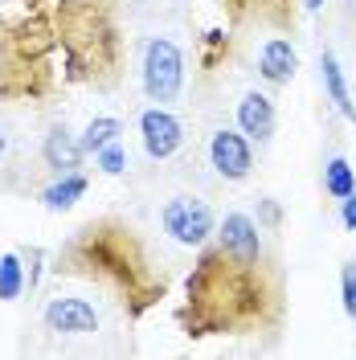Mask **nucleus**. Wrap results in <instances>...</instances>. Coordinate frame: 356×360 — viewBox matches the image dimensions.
<instances>
[{"mask_svg": "<svg viewBox=\"0 0 356 360\" xmlns=\"http://www.w3.org/2000/svg\"><path fill=\"white\" fill-rule=\"evenodd\" d=\"M4 152H8V135L0 131V156H4Z\"/></svg>", "mask_w": 356, "mask_h": 360, "instance_id": "24", "label": "nucleus"}, {"mask_svg": "<svg viewBox=\"0 0 356 360\" xmlns=\"http://www.w3.org/2000/svg\"><path fill=\"white\" fill-rule=\"evenodd\" d=\"M49 17H0V103L45 98L58 86Z\"/></svg>", "mask_w": 356, "mask_h": 360, "instance_id": "4", "label": "nucleus"}, {"mask_svg": "<svg viewBox=\"0 0 356 360\" xmlns=\"http://www.w3.org/2000/svg\"><path fill=\"white\" fill-rule=\"evenodd\" d=\"M295 70H299L295 45H291L287 37H267L262 49H258V74H262V82H270V86H287L291 78H295Z\"/></svg>", "mask_w": 356, "mask_h": 360, "instance_id": "12", "label": "nucleus"}, {"mask_svg": "<svg viewBox=\"0 0 356 360\" xmlns=\"http://www.w3.org/2000/svg\"><path fill=\"white\" fill-rule=\"evenodd\" d=\"M217 213H213V205L197 197V193H180V197H168L164 209H160V225H164V233L184 250H201L205 242H213V233H217Z\"/></svg>", "mask_w": 356, "mask_h": 360, "instance_id": "6", "label": "nucleus"}, {"mask_svg": "<svg viewBox=\"0 0 356 360\" xmlns=\"http://www.w3.org/2000/svg\"><path fill=\"white\" fill-rule=\"evenodd\" d=\"M209 168L225 180V184H242L254 176V139L238 127H217L209 135Z\"/></svg>", "mask_w": 356, "mask_h": 360, "instance_id": "8", "label": "nucleus"}, {"mask_svg": "<svg viewBox=\"0 0 356 360\" xmlns=\"http://www.w3.org/2000/svg\"><path fill=\"white\" fill-rule=\"evenodd\" d=\"M279 221H283V209H279V201L262 197V201H258V225H270V229H279Z\"/></svg>", "mask_w": 356, "mask_h": 360, "instance_id": "21", "label": "nucleus"}, {"mask_svg": "<svg viewBox=\"0 0 356 360\" xmlns=\"http://www.w3.org/2000/svg\"><path fill=\"white\" fill-rule=\"evenodd\" d=\"M184 78H189L184 49L172 37H148L144 49H139V90H144V98L168 107L184 94Z\"/></svg>", "mask_w": 356, "mask_h": 360, "instance_id": "5", "label": "nucleus"}, {"mask_svg": "<svg viewBox=\"0 0 356 360\" xmlns=\"http://www.w3.org/2000/svg\"><path fill=\"white\" fill-rule=\"evenodd\" d=\"M49 25L62 49V82L107 86L123 58L119 0H53Z\"/></svg>", "mask_w": 356, "mask_h": 360, "instance_id": "3", "label": "nucleus"}, {"mask_svg": "<svg viewBox=\"0 0 356 360\" xmlns=\"http://www.w3.org/2000/svg\"><path fill=\"white\" fill-rule=\"evenodd\" d=\"M274 127H279V111H274V98L267 90H246L242 103H238V131H246L258 148L274 139Z\"/></svg>", "mask_w": 356, "mask_h": 360, "instance_id": "10", "label": "nucleus"}, {"mask_svg": "<svg viewBox=\"0 0 356 360\" xmlns=\"http://www.w3.org/2000/svg\"><path fill=\"white\" fill-rule=\"evenodd\" d=\"M87 188H90V180L82 176V172H62L53 184L42 188V205L49 209V213H70L74 205L87 197Z\"/></svg>", "mask_w": 356, "mask_h": 360, "instance_id": "14", "label": "nucleus"}, {"mask_svg": "<svg viewBox=\"0 0 356 360\" xmlns=\"http://www.w3.org/2000/svg\"><path fill=\"white\" fill-rule=\"evenodd\" d=\"M53 270L98 283L103 291L115 295V303L127 307L132 319H139L148 307H156L164 299V291H168V278L156 266L148 242L123 217H94V221H87L66 246L53 254Z\"/></svg>", "mask_w": 356, "mask_h": 360, "instance_id": "2", "label": "nucleus"}, {"mask_svg": "<svg viewBox=\"0 0 356 360\" xmlns=\"http://www.w3.org/2000/svg\"><path fill=\"white\" fill-rule=\"evenodd\" d=\"M82 160H87L82 139L70 131L66 123H53V127L45 131V139H42V164H45V168H53V176H62V172H78V168H82Z\"/></svg>", "mask_w": 356, "mask_h": 360, "instance_id": "11", "label": "nucleus"}, {"mask_svg": "<svg viewBox=\"0 0 356 360\" xmlns=\"http://www.w3.org/2000/svg\"><path fill=\"white\" fill-rule=\"evenodd\" d=\"M324 188H328V197H332V201L352 197V193H356V168L344 156H332L328 164H324Z\"/></svg>", "mask_w": 356, "mask_h": 360, "instance_id": "18", "label": "nucleus"}, {"mask_svg": "<svg viewBox=\"0 0 356 360\" xmlns=\"http://www.w3.org/2000/svg\"><path fill=\"white\" fill-rule=\"evenodd\" d=\"M303 8H307V13H319V8H324V0H303Z\"/></svg>", "mask_w": 356, "mask_h": 360, "instance_id": "23", "label": "nucleus"}, {"mask_svg": "<svg viewBox=\"0 0 356 360\" xmlns=\"http://www.w3.org/2000/svg\"><path fill=\"white\" fill-rule=\"evenodd\" d=\"M139 143H144V156L148 160L164 164V160H172L184 148V123L168 107L152 103V107L139 111Z\"/></svg>", "mask_w": 356, "mask_h": 360, "instance_id": "9", "label": "nucleus"}, {"mask_svg": "<svg viewBox=\"0 0 356 360\" xmlns=\"http://www.w3.org/2000/svg\"><path fill=\"white\" fill-rule=\"evenodd\" d=\"M42 328L49 336H62V340L98 336L103 332V315L82 295H49L42 303Z\"/></svg>", "mask_w": 356, "mask_h": 360, "instance_id": "7", "label": "nucleus"}, {"mask_svg": "<svg viewBox=\"0 0 356 360\" xmlns=\"http://www.w3.org/2000/svg\"><path fill=\"white\" fill-rule=\"evenodd\" d=\"M29 291V270H25L21 250L0 254V303H17Z\"/></svg>", "mask_w": 356, "mask_h": 360, "instance_id": "16", "label": "nucleus"}, {"mask_svg": "<svg viewBox=\"0 0 356 360\" xmlns=\"http://www.w3.org/2000/svg\"><path fill=\"white\" fill-rule=\"evenodd\" d=\"M94 168H98L103 176H123V172H127V148H123V139L107 143V148L94 156Z\"/></svg>", "mask_w": 356, "mask_h": 360, "instance_id": "19", "label": "nucleus"}, {"mask_svg": "<svg viewBox=\"0 0 356 360\" xmlns=\"http://www.w3.org/2000/svg\"><path fill=\"white\" fill-rule=\"evenodd\" d=\"M340 225H344V229H352V233H356V193H352V197H344V201H340Z\"/></svg>", "mask_w": 356, "mask_h": 360, "instance_id": "22", "label": "nucleus"}, {"mask_svg": "<svg viewBox=\"0 0 356 360\" xmlns=\"http://www.w3.org/2000/svg\"><path fill=\"white\" fill-rule=\"evenodd\" d=\"M340 299H344V315L356 319V262H344L340 270Z\"/></svg>", "mask_w": 356, "mask_h": 360, "instance_id": "20", "label": "nucleus"}, {"mask_svg": "<svg viewBox=\"0 0 356 360\" xmlns=\"http://www.w3.org/2000/svg\"><path fill=\"white\" fill-rule=\"evenodd\" d=\"M238 21H267V25H295L291 0H225Z\"/></svg>", "mask_w": 356, "mask_h": 360, "instance_id": "15", "label": "nucleus"}, {"mask_svg": "<svg viewBox=\"0 0 356 360\" xmlns=\"http://www.w3.org/2000/svg\"><path fill=\"white\" fill-rule=\"evenodd\" d=\"M123 131H127V127H123V119H115V115H94L87 127H82L78 139H82V152H87V156H98L107 143L123 139Z\"/></svg>", "mask_w": 356, "mask_h": 360, "instance_id": "17", "label": "nucleus"}, {"mask_svg": "<svg viewBox=\"0 0 356 360\" xmlns=\"http://www.w3.org/2000/svg\"><path fill=\"white\" fill-rule=\"evenodd\" d=\"M319 78H324V90H328V103H332L340 119H348L356 123V107H352V90H348V78H344V70H340V58H336L332 49H324L319 53Z\"/></svg>", "mask_w": 356, "mask_h": 360, "instance_id": "13", "label": "nucleus"}, {"mask_svg": "<svg viewBox=\"0 0 356 360\" xmlns=\"http://www.w3.org/2000/svg\"><path fill=\"white\" fill-rule=\"evenodd\" d=\"M177 319L189 336H258L283 328L287 278L250 213L234 209L217 221L184 283Z\"/></svg>", "mask_w": 356, "mask_h": 360, "instance_id": "1", "label": "nucleus"}]
</instances>
